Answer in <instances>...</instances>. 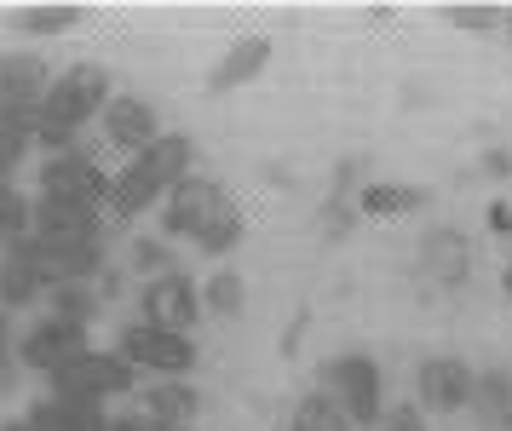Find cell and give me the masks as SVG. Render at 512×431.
<instances>
[{"label": "cell", "instance_id": "cell-13", "mask_svg": "<svg viewBox=\"0 0 512 431\" xmlns=\"http://www.w3.org/2000/svg\"><path fill=\"white\" fill-rule=\"evenodd\" d=\"M47 81L52 69L41 52H24V46H12V52H0V121H41V98H47Z\"/></svg>", "mask_w": 512, "mask_h": 431}, {"label": "cell", "instance_id": "cell-29", "mask_svg": "<svg viewBox=\"0 0 512 431\" xmlns=\"http://www.w3.org/2000/svg\"><path fill=\"white\" fill-rule=\"evenodd\" d=\"M443 18L455 23V29H472V35H495V29H507V12H501V6H449Z\"/></svg>", "mask_w": 512, "mask_h": 431}, {"label": "cell", "instance_id": "cell-3", "mask_svg": "<svg viewBox=\"0 0 512 431\" xmlns=\"http://www.w3.org/2000/svg\"><path fill=\"white\" fill-rule=\"evenodd\" d=\"M144 386V374L127 357H121L116 345H87L70 368H58L47 380V397H64V403H98V409H110V403H133Z\"/></svg>", "mask_w": 512, "mask_h": 431}, {"label": "cell", "instance_id": "cell-10", "mask_svg": "<svg viewBox=\"0 0 512 431\" xmlns=\"http://www.w3.org/2000/svg\"><path fill=\"white\" fill-rule=\"evenodd\" d=\"M225 202H231V190L213 179V173H190L185 184H173V190H167L162 219H156V236L173 242V248H179V242H196V236L208 230V219Z\"/></svg>", "mask_w": 512, "mask_h": 431}, {"label": "cell", "instance_id": "cell-7", "mask_svg": "<svg viewBox=\"0 0 512 431\" xmlns=\"http://www.w3.org/2000/svg\"><path fill=\"white\" fill-rule=\"evenodd\" d=\"M93 345V328H81V322H64L52 317V311H35V317L18 328V340H12V357H18V368L24 374H35V380H52L58 368H70L81 351Z\"/></svg>", "mask_w": 512, "mask_h": 431}, {"label": "cell", "instance_id": "cell-12", "mask_svg": "<svg viewBox=\"0 0 512 431\" xmlns=\"http://www.w3.org/2000/svg\"><path fill=\"white\" fill-rule=\"evenodd\" d=\"M202 282L190 271H167L156 282H139V322H156V328H173V334H190L202 328Z\"/></svg>", "mask_w": 512, "mask_h": 431}, {"label": "cell", "instance_id": "cell-5", "mask_svg": "<svg viewBox=\"0 0 512 431\" xmlns=\"http://www.w3.org/2000/svg\"><path fill=\"white\" fill-rule=\"evenodd\" d=\"M104 144H75V150H64V156H41V167H35V196L41 202H70V207H98L104 213V202H110V173L116 167H104V156H98Z\"/></svg>", "mask_w": 512, "mask_h": 431}, {"label": "cell", "instance_id": "cell-34", "mask_svg": "<svg viewBox=\"0 0 512 431\" xmlns=\"http://www.w3.org/2000/svg\"><path fill=\"white\" fill-rule=\"evenodd\" d=\"M300 334H305V311L288 322V334H282V351H294V345H300Z\"/></svg>", "mask_w": 512, "mask_h": 431}, {"label": "cell", "instance_id": "cell-9", "mask_svg": "<svg viewBox=\"0 0 512 431\" xmlns=\"http://www.w3.org/2000/svg\"><path fill=\"white\" fill-rule=\"evenodd\" d=\"M472 386H478V368L466 357H420L415 363V409L426 420H449V414H472Z\"/></svg>", "mask_w": 512, "mask_h": 431}, {"label": "cell", "instance_id": "cell-36", "mask_svg": "<svg viewBox=\"0 0 512 431\" xmlns=\"http://www.w3.org/2000/svg\"><path fill=\"white\" fill-rule=\"evenodd\" d=\"M0 431H29V426H24V414H18V420H0Z\"/></svg>", "mask_w": 512, "mask_h": 431}, {"label": "cell", "instance_id": "cell-35", "mask_svg": "<svg viewBox=\"0 0 512 431\" xmlns=\"http://www.w3.org/2000/svg\"><path fill=\"white\" fill-rule=\"evenodd\" d=\"M501 294L512 299V259H507V271H501Z\"/></svg>", "mask_w": 512, "mask_h": 431}, {"label": "cell", "instance_id": "cell-27", "mask_svg": "<svg viewBox=\"0 0 512 431\" xmlns=\"http://www.w3.org/2000/svg\"><path fill=\"white\" fill-rule=\"evenodd\" d=\"M282 431H351L346 409L334 403V397H323V391H305L300 403L288 409V426Z\"/></svg>", "mask_w": 512, "mask_h": 431}, {"label": "cell", "instance_id": "cell-28", "mask_svg": "<svg viewBox=\"0 0 512 431\" xmlns=\"http://www.w3.org/2000/svg\"><path fill=\"white\" fill-rule=\"evenodd\" d=\"M29 150H35V127L29 121H0V184L24 173Z\"/></svg>", "mask_w": 512, "mask_h": 431}, {"label": "cell", "instance_id": "cell-30", "mask_svg": "<svg viewBox=\"0 0 512 431\" xmlns=\"http://www.w3.org/2000/svg\"><path fill=\"white\" fill-rule=\"evenodd\" d=\"M351 225H357V202H351V196H328L323 202V236L328 242H340Z\"/></svg>", "mask_w": 512, "mask_h": 431}, {"label": "cell", "instance_id": "cell-32", "mask_svg": "<svg viewBox=\"0 0 512 431\" xmlns=\"http://www.w3.org/2000/svg\"><path fill=\"white\" fill-rule=\"evenodd\" d=\"M489 230H495V236H512V196H501V202H489Z\"/></svg>", "mask_w": 512, "mask_h": 431}, {"label": "cell", "instance_id": "cell-14", "mask_svg": "<svg viewBox=\"0 0 512 431\" xmlns=\"http://www.w3.org/2000/svg\"><path fill=\"white\" fill-rule=\"evenodd\" d=\"M133 409L144 414L150 431H196V420H202V391L190 386V380H144L139 397H133Z\"/></svg>", "mask_w": 512, "mask_h": 431}, {"label": "cell", "instance_id": "cell-1", "mask_svg": "<svg viewBox=\"0 0 512 431\" xmlns=\"http://www.w3.org/2000/svg\"><path fill=\"white\" fill-rule=\"evenodd\" d=\"M110 98H116V75L104 64H93V58L52 69L47 98H41V121H35V150L41 156L75 150L87 138V127H98V115H104Z\"/></svg>", "mask_w": 512, "mask_h": 431}, {"label": "cell", "instance_id": "cell-2", "mask_svg": "<svg viewBox=\"0 0 512 431\" xmlns=\"http://www.w3.org/2000/svg\"><path fill=\"white\" fill-rule=\"evenodd\" d=\"M190 173H196V138L190 133H162L144 156L121 161L116 173H110V202H104L110 230L133 225V219H144V213H162L167 190L185 184Z\"/></svg>", "mask_w": 512, "mask_h": 431}, {"label": "cell", "instance_id": "cell-26", "mask_svg": "<svg viewBox=\"0 0 512 431\" xmlns=\"http://www.w3.org/2000/svg\"><path fill=\"white\" fill-rule=\"evenodd\" d=\"M29 213H35V196L18 179H6L0 184V253L29 242Z\"/></svg>", "mask_w": 512, "mask_h": 431}, {"label": "cell", "instance_id": "cell-17", "mask_svg": "<svg viewBox=\"0 0 512 431\" xmlns=\"http://www.w3.org/2000/svg\"><path fill=\"white\" fill-rule=\"evenodd\" d=\"M271 35H242V41L225 46V58L208 69V81L202 87L208 92H236V87H248V81H259L265 69H271Z\"/></svg>", "mask_w": 512, "mask_h": 431}, {"label": "cell", "instance_id": "cell-25", "mask_svg": "<svg viewBox=\"0 0 512 431\" xmlns=\"http://www.w3.org/2000/svg\"><path fill=\"white\" fill-rule=\"evenodd\" d=\"M6 23L18 35L47 41V35H70L75 23H81V6H18V12H6Z\"/></svg>", "mask_w": 512, "mask_h": 431}, {"label": "cell", "instance_id": "cell-18", "mask_svg": "<svg viewBox=\"0 0 512 431\" xmlns=\"http://www.w3.org/2000/svg\"><path fill=\"white\" fill-rule=\"evenodd\" d=\"M24 426L29 431H110V409L98 403H64V397H29L24 409Z\"/></svg>", "mask_w": 512, "mask_h": 431}, {"label": "cell", "instance_id": "cell-19", "mask_svg": "<svg viewBox=\"0 0 512 431\" xmlns=\"http://www.w3.org/2000/svg\"><path fill=\"white\" fill-rule=\"evenodd\" d=\"M432 202L420 184H397V179H369L357 184V213L363 219H409V213H420V207Z\"/></svg>", "mask_w": 512, "mask_h": 431}, {"label": "cell", "instance_id": "cell-8", "mask_svg": "<svg viewBox=\"0 0 512 431\" xmlns=\"http://www.w3.org/2000/svg\"><path fill=\"white\" fill-rule=\"evenodd\" d=\"M162 133H167L162 110L150 98H139V92H116L104 104V115H98V144H104V156H116V161L144 156Z\"/></svg>", "mask_w": 512, "mask_h": 431}, {"label": "cell", "instance_id": "cell-37", "mask_svg": "<svg viewBox=\"0 0 512 431\" xmlns=\"http://www.w3.org/2000/svg\"><path fill=\"white\" fill-rule=\"evenodd\" d=\"M507 35H512V12H507Z\"/></svg>", "mask_w": 512, "mask_h": 431}, {"label": "cell", "instance_id": "cell-24", "mask_svg": "<svg viewBox=\"0 0 512 431\" xmlns=\"http://www.w3.org/2000/svg\"><path fill=\"white\" fill-rule=\"evenodd\" d=\"M41 311H52V317H64V322H81V328H93L98 311H104V294H98V282H58Z\"/></svg>", "mask_w": 512, "mask_h": 431}, {"label": "cell", "instance_id": "cell-15", "mask_svg": "<svg viewBox=\"0 0 512 431\" xmlns=\"http://www.w3.org/2000/svg\"><path fill=\"white\" fill-rule=\"evenodd\" d=\"M47 294H52V282L41 271V253L29 242L0 253V311H41Z\"/></svg>", "mask_w": 512, "mask_h": 431}, {"label": "cell", "instance_id": "cell-22", "mask_svg": "<svg viewBox=\"0 0 512 431\" xmlns=\"http://www.w3.org/2000/svg\"><path fill=\"white\" fill-rule=\"evenodd\" d=\"M202 311L219 322H236L242 311H248V282H242V271H231V265H213L208 282H202Z\"/></svg>", "mask_w": 512, "mask_h": 431}, {"label": "cell", "instance_id": "cell-23", "mask_svg": "<svg viewBox=\"0 0 512 431\" xmlns=\"http://www.w3.org/2000/svg\"><path fill=\"white\" fill-rule=\"evenodd\" d=\"M242 236H248V213H242L236 202H225V207L208 219V230L190 242V248L202 253V259H231V253L242 248Z\"/></svg>", "mask_w": 512, "mask_h": 431}, {"label": "cell", "instance_id": "cell-21", "mask_svg": "<svg viewBox=\"0 0 512 431\" xmlns=\"http://www.w3.org/2000/svg\"><path fill=\"white\" fill-rule=\"evenodd\" d=\"M116 265H121L127 276H139V282H156V276L179 271V259H173V242H162L156 230H150V236H127V248H121Z\"/></svg>", "mask_w": 512, "mask_h": 431}, {"label": "cell", "instance_id": "cell-16", "mask_svg": "<svg viewBox=\"0 0 512 431\" xmlns=\"http://www.w3.org/2000/svg\"><path fill=\"white\" fill-rule=\"evenodd\" d=\"M415 265L420 276L432 282V288H461L466 276H472V242H466L455 225H438V230H426L420 236V253H415Z\"/></svg>", "mask_w": 512, "mask_h": 431}, {"label": "cell", "instance_id": "cell-31", "mask_svg": "<svg viewBox=\"0 0 512 431\" xmlns=\"http://www.w3.org/2000/svg\"><path fill=\"white\" fill-rule=\"evenodd\" d=\"M374 431H432V420H426L415 403H392V409H386V420H380Z\"/></svg>", "mask_w": 512, "mask_h": 431}, {"label": "cell", "instance_id": "cell-6", "mask_svg": "<svg viewBox=\"0 0 512 431\" xmlns=\"http://www.w3.org/2000/svg\"><path fill=\"white\" fill-rule=\"evenodd\" d=\"M116 351L139 368L144 380H190L196 363H202V351H196L190 334H173V328H156V322H139V317L121 322Z\"/></svg>", "mask_w": 512, "mask_h": 431}, {"label": "cell", "instance_id": "cell-4", "mask_svg": "<svg viewBox=\"0 0 512 431\" xmlns=\"http://www.w3.org/2000/svg\"><path fill=\"white\" fill-rule=\"evenodd\" d=\"M317 391L346 409L351 431H374L386 420V409H392V403H386V374H380V363H374L369 351H340V357H328V363L317 368Z\"/></svg>", "mask_w": 512, "mask_h": 431}, {"label": "cell", "instance_id": "cell-33", "mask_svg": "<svg viewBox=\"0 0 512 431\" xmlns=\"http://www.w3.org/2000/svg\"><path fill=\"white\" fill-rule=\"evenodd\" d=\"M484 173H489V179H512V150H489Z\"/></svg>", "mask_w": 512, "mask_h": 431}, {"label": "cell", "instance_id": "cell-11", "mask_svg": "<svg viewBox=\"0 0 512 431\" xmlns=\"http://www.w3.org/2000/svg\"><path fill=\"white\" fill-rule=\"evenodd\" d=\"M104 236H116V230L98 207L41 202L35 196V213H29V248L35 253H70V248H87V242H104Z\"/></svg>", "mask_w": 512, "mask_h": 431}, {"label": "cell", "instance_id": "cell-20", "mask_svg": "<svg viewBox=\"0 0 512 431\" xmlns=\"http://www.w3.org/2000/svg\"><path fill=\"white\" fill-rule=\"evenodd\" d=\"M472 414L484 431H512V368H478V386H472Z\"/></svg>", "mask_w": 512, "mask_h": 431}]
</instances>
